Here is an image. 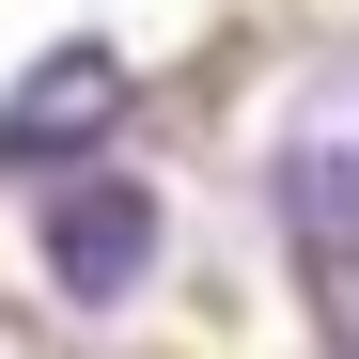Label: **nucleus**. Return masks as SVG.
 <instances>
[{
  "label": "nucleus",
  "instance_id": "obj_1",
  "mask_svg": "<svg viewBox=\"0 0 359 359\" xmlns=\"http://www.w3.org/2000/svg\"><path fill=\"white\" fill-rule=\"evenodd\" d=\"M266 219H281V250L313 266V281H359V63L281 109V141H266Z\"/></svg>",
  "mask_w": 359,
  "mask_h": 359
},
{
  "label": "nucleus",
  "instance_id": "obj_2",
  "mask_svg": "<svg viewBox=\"0 0 359 359\" xmlns=\"http://www.w3.org/2000/svg\"><path fill=\"white\" fill-rule=\"evenodd\" d=\"M156 250H172V203L126 188V172H79V188H47V203H32V266L63 281L79 313H126V297L156 281Z\"/></svg>",
  "mask_w": 359,
  "mask_h": 359
},
{
  "label": "nucleus",
  "instance_id": "obj_3",
  "mask_svg": "<svg viewBox=\"0 0 359 359\" xmlns=\"http://www.w3.org/2000/svg\"><path fill=\"white\" fill-rule=\"evenodd\" d=\"M141 109V79H126V47H47V63H16V94H0V172H47V156H79V141H109Z\"/></svg>",
  "mask_w": 359,
  "mask_h": 359
}]
</instances>
